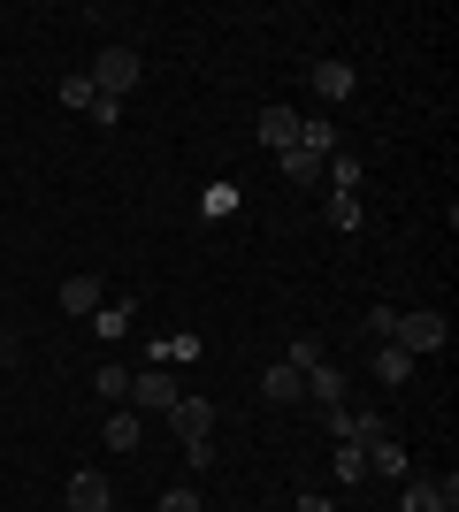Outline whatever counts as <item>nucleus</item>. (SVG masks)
Segmentation results:
<instances>
[{
  "label": "nucleus",
  "mask_w": 459,
  "mask_h": 512,
  "mask_svg": "<svg viewBox=\"0 0 459 512\" xmlns=\"http://www.w3.org/2000/svg\"><path fill=\"white\" fill-rule=\"evenodd\" d=\"M0 512H8V505H0Z\"/></svg>",
  "instance_id": "25"
},
{
  "label": "nucleus",
  "mask_w": 459,
  "mask_h": 512,
  "mask_svg": "<svg viewBox=\"0 0 459 512\" xmlns=\"http://www.w3.org/2000/svg\"><path fill=\"white\" fill-rule=\"evenodd\" d=\"M299 123H306V115H291V107H261V146L291 153V146H299Z\"/></svg>",
  "instance_id": "9"
},
{
  "label": "nucleus",
  "mask_w": 459,
  "mask_h": 512,
  "mask_svg": "<svg viewBox=\"0 0 459 512\" xmlns=\"http://www.w3.org/2000/svg\"><path fill=\"white\" fill-rule=\"evenodd\" d=\"M368 474H406V451H398L391 436H375L368 444Z\"/></svg>",
  "instance_id": "15"
},
{
  "label": "nucleus",
  "mask_w": 459,
  "mask_h": 512,
  "mask_svg": "<svg viewBox=\"0 0 459 512\" xmlns=\"http://www.w3.org/2000/svg\"><path fill=\"white\" fill-rule=\"evenodd\" d=\"M16 360H23V337H16V329H0V375H8Z\"/></svg>",
  "instance_id": "24"
},
{
  "label": "nucleus",
  "mask_w": 459,
  "mask_h": 512,
  "mask_svg": "<svg viewBox=\"0 0 459 512\" xmlns=\"http://www.w3.org/2000/svg\"><path fill=\"white\" fill-rule=\"evenodd\" d=\"M375 375H383V383H406V375H414V360H406L398 344H375Z\"/></svg>",
  "instance_id": "16"
},
{
  "label": "nucleus",
  "mask_w": 459,
  "mask_h": 512,
  "mask_svg": "<svg viewBox=\"0 0 459 512\" xmlns=\"http://www.w3.org/2000/svg\"><path fill=\"white\" fill-rule=\"evenodd\" d=\"M329 169H337V192L360 199V161H352V153H329Z\"/></svg>",
  "instance_id": "20"
},
{
  "label": "nucleus",
  "mask_w": 459,
  "mask_h": 512,
  "mask_svg": "<svg viewBox=\"0 0 459 512\" xmlns=\"http://www.w3.org/2000/svg\"><path fill=\"white\" fill-rule=\"evenodd\" d=\"M92 398H100V406H131V367L108 360L100 375H92Z\"/></svg>",
  "instance_id": "10"
},
{
  "label": "nucleus",
  "mask_w": 459,
  "mask_h": 512,
  "mask_svg": "<svg viewBox=\"0 0 459 512\" xmlns=\"http://www.w3.org/2000/svg\"><path fill=\"white\" fill-rule=\"evenodd\" d=\"M391 344L406 352V360H421V352H444V344H452V329H444V314H429V306H421V314H398Z\"/></svg>",
  "instance_id": "2"
},
{
  "label": "nucleus",
  "mask_w": 459,
  "mask_h": 512,
  "mask_svg": "<svg viewBox=\"0 0 459 512\" xmlns=\"http://www.w3.org/2000/svg\"><path fill=\"white\" fill-rule=\"evenodd\" d=\"M306 398H314V406H345V367H337V360H314V367H306Z\"/></svg>",
  "instance_id": "6"
},
{
  "label": "nucleus",
  "mask_w": 459,
  "mask_h": 512,
  "mask_svg": "<svg viewBox=\"0 0 459 512\" xmlns=\"http://www.w3.org/2000/svg\"><path fill=\"white\" fill-rule=\"evenodd\" d=\"M314 85H322V100H352L360 77H352V62H314Z\"/></svg>",
  "instance_id": "11"
},
{
  "label": "nucleus",
  "mask_w": 459,
  "mask_h": 512,
  "mask_svg": "<svg viewBox=\"0 0 459 512\" xmlns=\"http://www.w3.org/2000/svg\"><path fill=\"white\" fill-rule=\"evenodd\" d=\"M169 428H176V444H184V451H192V444H207V436H215V406L184 390V398L169 406Z\"/></svg>",
  "instance_id": "3"
},
{
  "label": "nucleus",
  "mask_w": 459,
  "mask_h": 512,
  "mask_svg": "<svg viewBox=\"0 0 459 512\" xmlns=\"http://www.w3.org/2000/svg\"><path fill=\"white\" fill-rule=\"evenodd\" d=\"M276 161H284V176H291V184H322V161H329V153L291 146V153H276Z\"/></svg>",
  "instance_id": "12"
},
{
  "label": "nucleus",
  "mask_w": 459,
  "mask_h": 512,
  "mask_svg": "<svg viewBox=\"0 0 459 512\" xmlns=\"http://www.w3.org/2000/svg\"><path fill=\"white\" fill-rule=\"evenodd\" d=\"M131 398L138 406H153V413H169L184 390H176V375H161V367H146V375H131Z\"/></svg>",
  "instance_id": "8"
},
{
  "label": "nucleus",
  "mask_w": 459,
  "mask_h": 512,
  "mask_svg": "<svg viewBox=\"0 0 459 512\" xmlns=\"http://www.w3.org/2000/svg\"><path fill=\"white\" fill-rule=\"evenodd\" d=\"M108 512H115V505H108Z\"/></svg>",
  "instance_id": "26"
},
{
  "label": "nucleus",
  "mask_w": 459,
  "mask_h": 512,
  "mask_svg": "<svg viewBox=\"0 0 459 512\" xmlns=\"http://www.w3.org/2000/svg\"><path fill=\"white\" fill-rule=\"evenodd\" d=\"M92 337H100V344H115V337H131V306H100V314H92Z\"/></svg>",
  "instance_id": "14"
},
{
  "label": "nucleus",
  "mask_w": 459,
  "mask_h": 512,
  "mask_svg": "<svg viewBox=\"0 0 459 512\" xmlns=\"http://www.w3.org/2000/svg\"><path fill=\"white\" fill-rule=\"evenodd\" d=\"M153 512H199V490H192V482H176V490H161Z\"/></svg>",
  "instance_id": "19"
},
{
  "label": "nucleus",
  "mask_w": 459,
  "mask_h": 512,
  "mask_svg": "<svg viewBox=\"0 0 459 512\" xmlns=\"http://www.w3.org/2000/svg\"><path fill=\"white\" fill-rule=\"evenodd\" d=\"M85 77L108 92V100H131L138 92V46H100V62H92Z\"/></svg>",
  "instance_id": "1"
},
{
  "label": "nucleus",
  "mask_w": 459,
  "mask_h": 512,
  "mask_svg": "<svg viewBox=\"0 0 459 512\" xmlns=\"http://www.w3.org/2000/svg\"><path fill=\"white\" fill-rule=\"evenodd\" d=\"M100 306H108V291H100V276H69V283H62V314H69V321H92V314H100Z\"/></svg>",
  "instance_id": "5"
},
{
  "label": "nucleus",
  "mask_w": 459,
  "mask_h": 512,
  "mask_svg": "<svg viewBox=\"0 0 459 512\" xmlns=\"http://www.w3.org/2000/svg\"><path fill=\"white\" fill-rule=\"evenodd\" d=\"M92 123L115 130V123H123V100H108V92H100V100H92Z\"/></svg>",
  "instance_id": "22"
},
{
  "label": "nucleus",
  "mask_w": 459,
  "mask_h": 512,
  "mask_svg": "<svg viewBox=\"0 0 459 512\" xmlns=\"http://www.w3.org/2000/svg\"><path fill=\"white\" fill-rule=\"evenodd\" d=\"M329 222H337V230H360V199L337 192V199H329Z\"/></svg>",
  "instance_id": "21"
},
{
  "label": "nucleus",
  "mask_w": 459,
  "mask_h": 512,
  "mask_svg": "<svg viewBox=\"0 0 459 512\" xmlns=\"http://www.w3.org/2000/svg\"><path fill=\"white\" fill-rule=\"evenodd\" d=\"M92 100H100L92 77H62V107H85V115H92Z\"/></svg>",
  "instance_id": "18"
},
{
  "label": "nucleus",
  "mask_w": 459,
  "mask_h": 512,
  "mask_svg": "<svg viewBox=\"0 0 459 512\" xmlns=\"http://www.w3.org/2000/svg\"><path fill=\"white\" fill-rule=\"evenodd\" d=\"M261 398H268V406H299V398H306V375H299L291 360H276V367L261 375Z\"/></svg>",
  "instance_id": "7"
},
{
  "label": "nucleus",
  "mask_w": 459,
  "mask_h": 512,
  "mask_svg": "<svg viewBox=\"0 0 459 512\" xmlns=\"http://www.w3.org/2000/svg\"><path fill=\"white\" fill-rule=\"evenodd\" d=\"M329 467H337V482H368V451H360V444H337Z\"/></svg>",
  "instance_id": "17"
},
{
  "label": "nucleus",
  "mask_w": 459,
  "mask_h": 512,
  "mask_svg": "<svg viewBox=\"0 0 459 512\" xmlns=\"http://www.w3.org/2000/svg\"><path fill=\"white\" fill-rule=\"evenodd\" d=\"M108 505H115V490H108V474H100V467L69 474V512H108Z\"/></svg>",
  "instance_id": "4"
},
{
  "label": "nucleus",
  "mask_w": 459,
  "mask_h": 512,
  "mask_svg": "<svg viewBox=\"0 0 459 512\" xmlns=\"http://www.w3.org/2000/svg\"><path fill=\"white\" fill-rule=\"evenodd\" d=\"M368 329H375V344H391V329H398V306H375V314H368Z\"/></svg>",
  "instance_id": "23"
},
{
  "label": "nucleus",
  "mask_w": 459,
  "mask_h": 512,
  "mask_svg": "<svg viewBox=\"0 0 459 512\" xmlns=\"http://www.w3.org/2000/svg\"><path fill=\"white\" fill-rule=\"evenodd\" d=\"M100 436H108V451H138V444H146V436H138V413H123V406L108 413V428H100Z\"/></svg>",
  "instance_id": "13"
}]
</instances>
